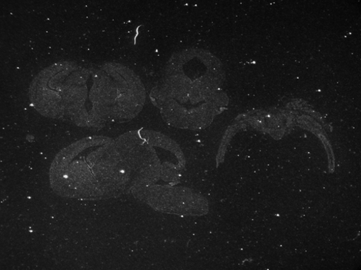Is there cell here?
Returning <instances> with one entry per match:
<instances>
[{
	"label": "cell",
	"mask_w": 361,
	"mask_h": 270,
	"mask_svg": "<svg viewBox=\"0 0 361 270\" xmlns=\"http://www.w3.org/2000/svg\"><path fill=\"white\" fill-rule=\"evenodd\" d=\"M107 66L75 62L54 64L42 71L30 87L33 106L43 116L87 128H100L109 120L128 119L142 106L135 83Z\"/></svg>",
	"instance_id": "1"
},
{
	"label": "cell",
	"mask_w": 361,
	"mask_h": 270,
	"mask_svg": "<svg viewBox=\"0 0 361 270\" xmlns=\"http://www.w3.org/2000/svg\"><path fill=\"white\" fill-rule=\"evenodd\" d=\"M50 183L60 196L101 200L134 188L136 173L119 145L90 137L59 153L50 168Z\"/></svg>",
	"instance_id": "2"
}]
</instances>
